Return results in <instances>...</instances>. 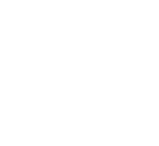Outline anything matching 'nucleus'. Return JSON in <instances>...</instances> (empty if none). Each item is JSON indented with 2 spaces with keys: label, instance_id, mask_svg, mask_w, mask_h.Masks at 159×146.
Instances as JSON below:
<instances>
[]
</instances>
